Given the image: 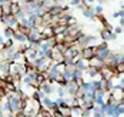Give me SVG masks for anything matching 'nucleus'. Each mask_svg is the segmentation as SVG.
<instances>
[{"label": "nucleus", "mask_w": 124, "mask_h": 117, "mask_svg": "<svg viewBox=\"0 0 124 117\" xmlns=\"http://www.w3.org/2000/svg\"><path fill=\"white\" fill-rule=\"evenodd\" d=\"M118 14H120V17H124V10H120V12H118Z\"/></svg>", "instance_id": "14"}, {"label": "nucleus", "mask_w": 124, "mask_h": 117, "mask_svg": "<svg viewBox=\"0 0 124 117\" xmlns=\"http://www.w3.org/2000/svg\"><path fill=\"white\" fill-rule=\"evenodd\" d=\"M96 47H97V46H96ZM96 47H94V46L83 47V49H81V57L86 59V60H90V59L96 57Z\"/></svg>", "instance_id": "1"}, {"label": "nucleus", "mask_w": 124, "mask_h": 117, "mask_svg": "<svg viewBox=\"0 0 124 117\" xmlns=\"http://www.w3.org/2000/svg\"><path fill=\"white\" fill-rule=\"evenodd\" d=\"M40 104L43 109H49V110H54L56 104H54V100L50 97V96H44L41 100H40Z\"/></svg>", "instance_id": "3"}, {"label": "nucleus", "mask_w": 124, "mask_h": 117, "mask_svg": "<svg viewBox=\"0 0 124 117\" xmlns=\"http://www.w3.org/2000/svg\"><path fill=\"white\" fill-rule=\"evenodd\" d=\"M14 34H16V29H13V27H9V26H6L4 27V37L6 39H13L14 37Z\"/></svg>", "instance_id": "7"}, {"label": "nucleus", "mask_w": 124, "mask_h": 117, "mask_svg": "<svg viewBox=\"0 0 124 117\" xmlns=\"http://www.w3.org/2000/svg\"><path fill=\"white\" fill-rule=\"evenodd\" d=\"M0 117H6V114L4 113H0Z\"/></svg>", "instance_id": "15"}, {"label": "nucleus", "mask_w": 124, "mask_h": 117, "mask_svg": "<svg viewBox=\"0 0 124 117\" xmlns=\"http://www.w3.org/2000/svg\"><path fill=\"white\" fill-rule=\"evenodd\" d=\"M117 39V34L113 31L111 29H103L101 30V40L103 41H111V40H116Z\"/></svg>", "instance_id": "2"}, {"label": "nucleus", "mask_w": 124, "mask_h": 117, "mask_svg": "<svg viewBox=\"0 0 124 117\" xmlns=\"http://www.w3.org/2000/svg\"><path fill=\"white\" fill-rule=\"evenodd\" d=\"M20 10H22V6H20L19 0H13L12 3H10V14H14L16 16Z\"/></svg>", "instance_id": "6"}, {"label": "nucleus", "mask_w": 124, "mask_h": 117, "mask_svg": "<svg viewBox=\"0 0 124 117\" xmlns=\"http://www.w3.org/2000/svg\"><path fill=\"white\" fill-rule=\"evenodd\" d=\"M113 17H114V19H118V17H120V14H118V12H116V13H113Z\"/></svg>", "instance_id": "11"}, {"label": "nucleus", "mask_w": 124, "mask_h": 117, "mask_svg": "<svg viewBox=\"0 0 124 117\" xmlns=\"http://www.w3.org/2000/svg\"><path fill=\"white\" fill-rule=\"evenodd\" d=\"M7 1H9V0H0V7H1L4 3H7Z\"/></svg>", "instance_id": "12"}, {"label": "nucleus", "mask_w": 124, "mask_h": 117, "mask_svg": "<svg viewBox=\"0 0 124 117\" xmlns=\"http://www.w3.org/2000/svg\"><path fill=\"white\" fill-rule=\"evenodd\" d=\"M113 31H114L116 34H121V33H123V27H121V26L116 27V29H113Z\"/></svg>", "instance_id": "10"}, {"label": "nucleus", "mask_w": 124, "mask_h": 117, "mask_svg": "<svg viewBox=\"0 0 124 117\" xmlns=\"http://www.w3.org/2000/svg\"><path fill=\"white\" fill-rule=\"evenodd\" d=\"M80 3H81V0H69V6H76L77 7Z\"/></svg>", "instance_id": "9"}, {"label": "nucleus", "mask_w": 124, "mask_h": 117, "mask_svg": "<svg viewBox=\"0 0 124 117\" xmlns=\"http://www.w3.org/2000/svg\"><path fill=\"white\" fill-rule=\"evenodd\" d=\"M94 10H96V14H97V16H103V6H101V4L94 6Z\"/></svg>", "instance_id": "8"}, {"label": "nucleus", "mask_w": 124, "mask_h": 117, "mask_svg": "<svg viewBox=\"0 0 124 117\" xmlns=\"http://www.w3.org/2000/svg\"><path fill=\"white\" fill-rule=\"evenodd\" d=\"M88 64H90V67H94V69H99V70H100V69L106 64V63H104L103 60H100L99 57H93V59H90V60H88Z\"/></svg>", "instance_id": "5"}, {"label": "nucleus", "mask_w": 124, "mask_h": 117, "mask_svg": "<svg viewBox=\"0 0 124 117\" xmlns=\"http://www.w3.org/2000/svg\"><path fill=\"white\" fill-rule=\"evenodd\" d=\"M14 41H17L19 44H24V43H29L27 40V33L22 31V30H16V34H14Z\"/></svg>", "instance_id": "4"}, {"label": "nucleus", "mask_w": 124, "mask_h": 117, "mask_svg": "<svg viewBox=\"0 0 124 117\" xmlns=\"http://www.w3.org/2000/svg\"><path fill=\"white\" fill-rule=\"evenodd\" d=\"M94 1H97V0H87L86 3H87V4H93V3H94Z\"/></svg>", "instance_id": "13"}]
</instances>
